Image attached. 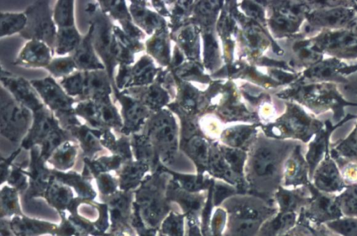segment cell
<instances>
[{"instance_id": "32", "label": "cell", "mask_w": 357, "mask_h": 236, "mask_svg": "<svg viewBox=\"0 0 357 236\" xmlns=\"http://www.w3.org/2000/svg\"><path fill=\"white\" fill-rule=\"evenodd\" d=\"M222 157L232 170V171L241 173L242 171L245 154L238 150L231 148H223Z\"/></svg>"}, {"instance_id": "31", "label": "cell", "mask_w": 357, "mask_h": 236, "mask_svg": "<svg viewBox=\"0 0 357 236\" xmlns=\"http://www.w3.org/2000/svg\"><path fill=\"white\" fill-rule=\"evenodd\" d=\"M86 74L78 73L66 79L61 82L66 92L70 95L85 93Z\"/></svg>"}, {"instance_id": "39", "label": "cell", "mask_w": 357, "mask_h": 236, "mask_svg": "<svg viewBox=\"0 0 357 236\" xmlns=\"http://www.w3.org/2000/svg\"><path fill=\"white\" fill-rule=\"evenodd\" d=\"M272 24L276 28V29L283 31H292L296 28L295 24L291 19L282 15L276 16L273 19Z\"/></svg>"}, {"instance_id": "38", "label": "cell", "mask_w": 357, "mask_h": 236, "mask_svg": "<svg viewBox=\"0 0 357 236\" xmlns=\"http://www.w3.org/2000/svg\"><path fill=\"white\" fill-rule=\"evenodd\" d=\"M182 185L188 190L195 191L204 187L206 183L202 178L197 177H181L179 178Z\"/></svg>"}, {"instance_id": "22", "label": "cell", "mask_w": 357, "mask_h": 236, "mask_svg": "<svg viewBox=\"0 0 357 236\" xmlns=\"http://www.w3.org/2000/svg\"><path fill=\"white\" fill-rule=\"evenodd\" d=\"M135 20L147 31H152L161 25V19L155 14L139 6L130 7Z\"/></svg>"}, {"instance_id": "7", "label": "cell", "mask_w": 357, "mask_h": 236, "mask_svg": "<svg viewBox=\"0 0 357 236\" xmlns=\"http://www.w3.org/2000/svg\"><path fill=\"white\" fill-rule=\"evenodd\" d=\"M151 132L165 159H172L176 149V129L173 118L167 113L160 114L154 120Z\"/></svg>"}, {"instance_id": "11", "label": "cell", "mask_w": 357, "mask_h": 236, "mask_svg": "<svg viewBox=\"0 0 357 236\" xmlns=\"http://www.w3.org/2000/svg\"><path fill=\"white\" fill-rule=\"evenodd\" d=\"M35 87L46 102L53 108H68L71 102L60 87L55 84L53 79L47 78L43 80L32 81Z\"/></svg>"}, {"instance_id": "41", "label": "cell", "mask_w": 357, "mask_h": 236, "mask_svg": "<svg viewBox=\"0 0 357 236\" xmlns=\"http://www.w3.org/2000/svg\"><path fill=\"white\" fill-rule=\"evenodd\" d=\"M245 40L250 47L257 49L260 46L261 38L259 33L253 29L248 30L245 34Z\"/></svg>"}, {"instance_id": "37", "label": "cell", "mask_w": 357, "mask_h": 236, "mask_svg": "<svg viewBox=\"0 0 357 236\" xmlns=\"http://www.w3.org/2000/svg\"><path fill=\"white\" fill-rule=\"evenodd\" d=\"M181 42L189 56H192L196 54L197 36L192 28H188L182 32Z\"/></svg>"}, {"instance_id": "34", "label": "cell", "mask_w": 357, "mask_h": 236, "mask_svg": "<svg viewBox=\"0 0 357 236\" xmlns=\"http://www.w3.org/2000/svg\"><path fill=\"white\" fill-rule=\"evenodd\" d=\"M218 55V45L211 33L204 36V58L208 67H212L215 63Z\"/></svg>"}, {"instance_id": "6", "label": "cell", "mask_w": 357, "mask_h": 236, "mask_svg": "<svg viewBox=\"0 0 357 236\" xmlns=\"http://www.w3.org/2000/svg\"><path fill=\"white\" fill-rule=\"evenodd\" d=\"M45 4L40 2L29 9L26 22L28 27L26 30L29 31L36 40L40 39L52 43L55 37V28Z\"/></svg>"}, {"instance_id": "5", "label": "cell", "mask_w": 357, "mask_h": 236, "mask_svg": "<svg viewBox=\"0 0 357 236\" xmlns=\"http://www.w3.org/2000/svg\"><path fill=\"white\" fill-rule=\"evenodd\" d=\"M354 118H355L354 116L349 114L335 126H333L328 120L325 123L326 127L324 129L322 127L317 133L314 139L309 145L308 151L305 157L309 168L310 180L317 166L330 153L329 137L333 130L347 120Z\"/></svg>"}, {"instance_id": "28", "label": "cell", "mask_w": 357, "mask_h": 236, "mask_svg": "<svg viewBox=\"0 0 357 236\" xmlns=\"http://www.w3.org/2000/svg\"><path fill=\"white\" fill-rule=\"evenodd\" d=\"M162 229L165 236H183V217L172 212L163 221Z\"/></svg>"}, {"instance_id": "2", "label": "cell", "mask_w": 357, "mask_h": 236, "mask_svg": "<svg viewBox=\"0 0 357 236\" xmlns=\"http://www.w3.org/2000/svg\"><path fill=\"white\" fill-rule=\"evenodd\" d=\"M230 212L231 232L236 236H254L271 211L250 204H240L234 206Z\"/></svg>"}, {"instance_id": "27", "label": "cell", "mask_w": 357, "mask_h": 236, "mask_svg": "<svg viewBox=\"0 0 357 236\" xmlns=\"http://www.w3.org/2000/svg\"><path fill=\"white\" fill-rule=\"evenodd\" d=\"M189 151L193 159L201 166H205L208 158L206 143L199 137L193 138L188 143Z\"/></svg>"}, {"instance_id": "24", "label": "cell", "mask_w": 357, "mask_h": 236, "mask_svg": "<svg viewBox=\"0 0 357 236\" xmlns=\"http://www.w3.org/2000/svg\"><path fill=\"white\" fill-rule=\"evenodd\" d=\"M337 164L342 178L348 184H357V161L332 157Z\"/></svg>"}, {"instance_id": "21", "label": "cell", "mask_w": 357, "mask_h": 236, "mask_svg": "<svg viewBox=\"0 0 357 236\" xmlns=\"http://www.w3.org/2000/svg\"><path fill=\"white\" fill-rule=\"evenodd\" d=\"M26 22L27 17L24 14L1 13V36H8L22 30Z\"/></svg>"}, {"instance_id": "12", "label": "cell", "mask_w": 357, "mask_h": 236, "mask_svg": "<svg viewBox=\"0 0 357 236\" xmlns=\"http://www.w3.org/2000/svg\"><path fill=\"white\" fill-rule=\"evenodd\" d=\"M310 197L311 193L307 185L294 190L281 189L277 194L282 212H294L298 207H304Z\"/></svg>"}, {"instance_id": "4", "label": "cell", "mask_w": 357, "mask_h": 236, "mask_svg": "<svg viewBox=\"0 0 357 236\" xmlns=\"http://www.w3.org/2000/svg\"><path fill=\"white\" fill-rule=\"evenodd\" d=\"M311 193L308 203L305 205V214L318 221L337 219L342 212L336 203L334 194L318 190L312 182L307 184Z\"/></svg>"}, {"instance_id": "23", "label": "cell", "mask_w": 357, "mask_h": 236, "mask_svg": "<svg viewBox=\"0 0 357 236\" xmlns=\"http://www.w3.org/2000/svg\"><path fill=\"white\" fill-rule=\"evenodd\" d=\"M155 70L151 61L146 57L141 59L132 70L133 83L142 84L151 81Z\"/></svg>"}, {"instance_id": "13", "label": "cell", "mask_w": 357, "mask_h": 236, "mask_svg": "<svg viewBox=\"0 0 357 236\" xmlns=\"http://www.w3.org/2000/svg\"><path fill=\"white\" fill-rule=\"evenodd\" d=\"M20 59L24 63L34 65H44L50 59V49L39 40H33L24 47Z\"/></svg>"}, {"instance_id": "35", "label": "cell", "mask_w": 357, "mask_h": 236, "mask_svg": "<svg viewBox=\"0 0 357 236\" xmlns=\"http://www.w3.org/2000/svg\"><path fill=\"white\" fill-rule=\"evenodd\" d=\"M75 66V61L69 57L61 58L54 60L48 66L49 70L55 75L66 74L73 70Z\"/></svg>"}, {"instance_id": "33", "label": "cell", "mask_w": 357, "mask_h": 236, "mask_svg": "<svg viewBox=\"0 0 357 236\" xmlns=\"http://www.w3.org/2000/svg\"><path fill=\"white\" fill-rule=\"evenodd\" d=\"M166 93L160 88L153 86L145 93V102L153 108L161 107L167 101Z\"/></svg>"}, {"instance_id": "18", "label": "cell", "mask_w": 357, "mask_h": 236, "mask_svg": "<svg viewBox=\"0 0 357 236\" xmlns=\"http://www.w3.org/2000/svg\"><path fill=\"white\" fill-rule=\"evenodd\" d=\"M331 157H340L357 161V125L354 131L340 143L330 151Z\"/></svg>"}, {"instance_id": "29", "label": "cell", "mask_w": 357, "mask_h": 236, "mask_svg": "<svg viewBox=\"0 0 357 236\" xmlns=\"http://www.w3.org/2000/svg\"><path fill=\"white\" fill-rule=\"evenodd\" d=\"M123 101L125 113L127 119L132 125H137L141 123L144 116V110L137 102L130 97H122Z\"/></svg>"}, {"instance_id": "40", "label": "cell", "mask_w": 357, "mask_h": 236, "mask_svg": "<svg viewBox=\"0 0 357 236\" xmlns=\"http://www.w3.org/2000/svg\"><path fill=\"white\" fill-rule=\"evenodd\" d=\"M225 221V213L217 210L212 221V233L213 236H220Z\"/></svg>"}, {"instance_id": "8", "label": "cell", "mask_w": 357, "mask_h": 236, "mask_svg": "<svg viewBox=\"0 0 357 236\" xmlns=\"http://www.w3.org/2000/svg\"><path fill=\"white\" fill-rule=\"evenodd\" d=\"M282 157L268 147H261L255 153L252 159V171L259 178L280 179Z\"/></svg>"}, {"instance_id": "10", "label": "cell", "mask_w": 357, "mask_h": 236, "mask_svg": "<svg viewBox=\"0 0 357 236\" xmlns=\"http://www.w3.org/2000/svg\"><path fill=\"white\" fill-rule=\"evenodd\" d=\"M93 26L95 27V35H93L95 45L102 58L107 62L108 68L112 70V58L115 55L116 42L112 37L110 26L107 20L102 16L96 21V24Z\"/></svg>"}, {"instance_id": "3", "label": "cell", "mask_w": 357, "mask_h": 236, "mask_svg": "<svg viewBox=\"0 0 357 236\" xmlns=\"http://www.w3.org/2000/svg\"><path fill=\"white\" fill-rule=\"evenodd\" d=\"M319 191L333 194L342 191L347 187L335 161L328 154L316 168L311 179Z\"/></svg>"}, {"instance_id": "46", "label": "cell", "mask_w": 357, "mask_h": 236, "mask_svg": "<svg viewBox=\"0 0 357 236\" xmlns=\"http://www.w3.org/2000/svg\"><path fill=\"white\" fill-rule=\"evenodd\" d=\"M160 236H165V235H160Z\"/></svg>"}, {"instance_id": "14", "label": "cell", "mask_w": 357, "mask_h": 236, "mask_svg": "<svg viewBox=\"0 0 357 236\" xmlns=\"http://www.w3.org/2000/svg\"><path fill=\"white\" fill-rule=\"evenodd\" d=\"M1 80L19 101L33 108L39 107L38 98L24 79L2 77Z\"/></svg>"}, {"instance_id": "25", "label": "cell", "mask_w": 357, "mask_h": 236, "mask_svg": "<svg viewBox=\"0 0 357 236\" xmlns=\"http://www.w3.org/2000/svg\"><path fill=\"white\" fill-rule=\"evenodd\" d=\"M73 4L72 1H61L56 4L54 19L56 23L62 28L73 26Z\"/></svg>"}, {"instance_id": "42", "label": "cell", "mask_w": 357, "mask_h": 236, "mask_svg": "<svg viewBox=\"0 0 357 236\" xmlns=\"http://www.w3.org/2000/svg\"><path fill=\"white\" fill-rule=\"evenodd\" d=\"M245 8L246 11L254 17L261 18L263 17L262 10L255 3L251 2L245 3Z\"/></svg>"}, {"instance_id": "9", "label": "cell", "mask_w": 357, "mask_h": 236, "mask_svg": "<svg viewBox=\"0 0 357 236\" xmlns=\"http://www.w3.org/2000/svg\"><path fill=\"white\" fill-rule=\"evenodd\" d=\"M284 184L287 186H307L311 182L309 168L298 145L287 160L283 169Z\"/></svg>"}, {"instance_id": "20", "label": "cell", "mask_w": 357, "mask_h": 236, "mask_svg": "<svg viewBox=\"0 0 357 236\" xmlns=\"http://www.w3.org/2000/svg\"><path fill=\"white\" fill-rule=\"evenodd\" d=\"M294 219V212H282L265 225L259 236H276L282 230L290 226Z\"/></svg>"}, {"instance_id": "45", "label": "cell", "mask_w": 357, "mask_h": 236, "mask_svg": "<svg viewBox=\"0 0 357 236\" xmlns=\"http://www.w3.org/2000/svg\"><path fill=\"white\" fill-rule=\"evenodd\" d=\"M146 236H152V235H146Z\"/></svg>"}, {"instance_id": "44", "label": "cell", "mask_w": 357, "mask_h": 236, "mask_svg": "<svg viewBox=\"0 0 357 236\" xmlns=\"http://www.w3.org/2000/svg\"><path fill=\"white\" fill-rule=\"evenodd\" d=\"M274 74L277 77V78L280 80L282 81H289L291 79L292 77L290 75H287V74H284L281 72H275Z\"/></svg>"}, {"instance_id": "43", "label": "cell", "mask_w": 357, "mask_h": 236, "mask_svg": "<svg viewBox=\"0 0 357 236\" xmlns=\"http://www.w3.org/2000/svg\"><path fill=\"white\" fill-rule=\"evenodd\" d=\"M190 217L188 221V232L187 236H202L194 219L192 217Z\"/></svg>"}, {"instance_id": "15", "label": "cell", "mask_w": 357, "mask_h": 236, "mask_svg": "<svg viewBox=\"0 0 357 236\" xmlns=\"http://www.w3.org/2000/svg\"><path fill=\"white\" fill-rule=\"evenodd\" d=\"M92 27L90 29V34L79 45L77 50L74 56L75 63L80 69L96 70L103 69V65L98 61L91 45L90 38L92 32Z\"/></svg>"}, {"instance_id": "17", "label": "cell", "mask_w": 357, "mask_h": 236, "mask_svg": "<svg viewBox=\"0 0 357 236\" xmlns=\"http://www.w3.org/2000/svg\"><path fill=\"white\" fill-rule=\"evenodd\" d=\"M110 92L106 75L101 72H93L86 77L85 93L105 99Z\"/></svg>"}, {"instance_id": "26", "label": "cell", "mask_w": 357, "mask_h": 236, "mask_svg": "<svg viewBox=\"0 0 357 236\" xmlns=\"http://www.w3.org/2000/svg\"><path fill=\"white\" fill-rule=\"evenodd\" d=\"M252 132V128L246 126L234 127L226 131L224 139L232 146H240L250 137Z\"/></svg>"}, {"instance_id": "19", "label": "cell", "mask_w": 357, "mask_h": 236, "mask_svg": "<svg viewBox=\"0 0 357 236\" xmlns=\"http://www.w3.org/2000/svg\"><path fill=\"white\" fill-rule=\"evenodd\" d=\"M79 36L73 27H63L59 30L57 36L56 52L62 54L69 52L79 46Z\"/></svg>"}, {"instance_id": "30", "label": "cell", "mask_w": 357, "mask_h": 236, "mask_svg": "<svg viewBox=\"0 0 357 236\" xmlns=\"http://www.w3.org/2000/svg\"><path fill=\"white\" fill-rule=\"evenodd\" d=\"M328 226L344 236H357V219L352 218L337 219L330 222Z\"/></svg>"}, {"instance_id": "1", "label": "cell", "mask_w": 357, "mask_h": 236, "mask_svg": "<svg viewBox=\"0 0 357 236\" xmlns=\"http://www.w3.org/2000/svg\"><path fill=\"white\" fill-rule=\"evenodd\" d=\"M280 125L284 134L303 142L308 141L323 127V124L319 120L309 116L296 106L289 107L282 118Z\"/></svg>"}, {"instance_id": "16", "label": "cell", "mask_w": 357, "mask_h": 236, "mask_svg": "<svg viewBox=\"0 0 357 236\" xmlns=\"http://www.w3.org/2000/svg\"><path fill=\"white\" fill-rule=\"evenodd\" d=\"M335 199L342 212L349 216H357V184L347 185Z\"/></svg>"}, {"instance_id": "36", "label": "cell", "mask_w": 357, "mask_h": 236, "mask_svg": "<svg viewBox=\"0 0 357 236\" xmlns=\"http://www.w3.org/2000/svg\"><path fill=\"white\" fill-rule=\"evenodd\" d=\"M151 52L157 58L166 62L169 58V48L164 37L155 38L149 45Z\"/></svg>"}]
</instances>
